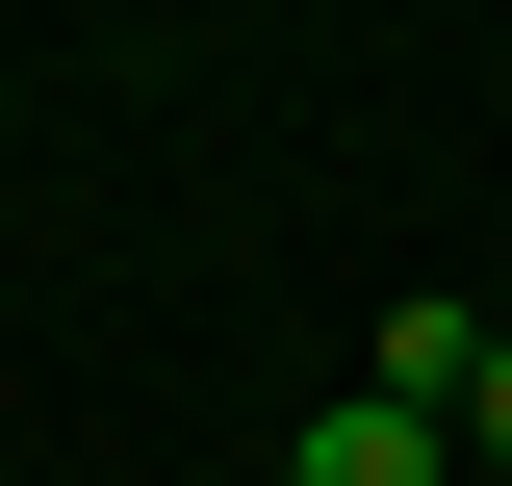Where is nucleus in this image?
<instances>
[{
    "mask_svg": "<svg viewBox=\"0 0 512 486\" xmlns=\"http://www.w3.org/2000/svg\"><path fill=\"white\" fill-rule=\"evenodd\" d=\"M282 486H436V410H384V384H333V410L282 435Z\"/></svg>",
    "mask_w": 512,
    "mask_h": 486,
    "instance_id": "f257e3e1",
    "label": "nucleus"
},
{
    "mask_svg": "<svg viewBox=\"0 0 512 486\" xmlns=\"http://www.w3.org/2000/svg\"><path fill=\"white\" fill-rule=\"evenodd\" d=\"M461 359H487L461 307H384V333H359V384H384V410H461Z\"/></svg>",
    "mask_w": 512,
    "mask_h": 486,
    "instance_id": "f03ea898",
    "label": "nucleus"
},
{
    "mask_svg": "<svg viewBox=\"0 0 512 486\" xmlns=\"http://www.w3.org/2000/svg\"><path fill=\"white\" fill-rule=\"evenodd\" d=\"M461 435H487V461H512V333H487V359H461Z\"/></svg>",
    "mask_w": 512,
    "mask_h": 486,
    "instance_id": "7ed1b4c3",
    "label": "nucleus"
},
{
    "mask_svg": "<svg viewBox=\"0 0 512 486\" xmlns=\"http://www.w3.org/2000/svg\"><path fill=\"white\" fill-rule=\"evenodd\" d=\"M487 486H512V461H487Z\"/></svg>",
    "mask_w": 512,
    "mask_h": 486,
    "instance_id": "20e7f679",
    "label": "nucleus"
}]
</instances>
